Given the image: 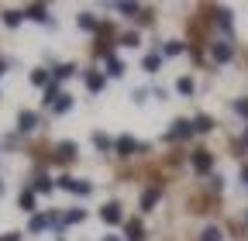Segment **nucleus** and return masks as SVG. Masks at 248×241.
Masks as SVG:
<instances>
[{"label":"nucleus","instance_id":"obj_34","mask_svg":"<svg viewBox=\"0 0 248 241\" xmlns=\"http://www.w3.org/2000/svg\"><path fill=\"white\" fill-rule=\"evenodd\" d=\"M234 114L248 120V97H238V100H234Z\"/></svg>","mask_w":248,"mask_h":241},{"label":"nucleus","instance_id":"obj_30","mask_svg":"<svg viewBox=\"0 0 248 241\" xmlns=\"http://www.w3.org/2000/svg\"><path fill=\"white\" fill-rule=\"evenodd\" d=\"M114 11L124 14V17H138L141 14V4H114Z\"/></svg>","mask_w":248,"mask_h":241},{"label":"nucleus","instance_id":"obj_31","mask_svg":"<svg viewBox=\"0 0 248 241\" xmlns=\"http://www.w3.org/2000/svg\"><path fill=\"white\" fill-rule=\"evenodd\" d=\"M124 76V62H121V59H110V62H107V79H121Z\"/></svg>","mask_w":248,"mask_h":241},{"label":"nucleus","instance_id":"obj_12","mask_svg":"<svg viewBox=\"0 0 248 241\" xmlns=\"http://www.w3.org/2000/svg\"><path fill=\"white\" fill-rule=\"evenodd\" d=\"M214 21H217V28L228 35V42H231V31H234V21H231V11L228 7H214Z\"/></svg>","mask_w":248,"mask_h":241},{"label":"nucleus","instance_id":"obj_16","mask_svg":"<svg viewBox=\"0 0 248 241\" xmlns=\"http://www.w3.org/2000/svg\"><path fill=\"white\" fill-rule=\"evenodd\" d=\"M73 104H76V97H73V93H62V97H59V100L52 104V114H55V117L69 114V110H73Z\"/></svg>","mask_w":248,"mask_h":241},{"label":"nucleus","instance_id":"obj_26","mask_svg":"<svg viewBox=\"0 0 248 241\" xmlns=\"http://www.w3.org/2000/svg\"><path fill=\"white\" fill-rule=\"evenodd\" d=\"M52 186H55V183H52V179H48L45 172H38V176H35V183H31V190H35V196H38V193H52Z\"/></svg>","mask_w":248,"mask_h":241},{"label":"nucleus","instance_id":"obj_4","mask_svg":"<svg viewBox=\"0 0 248 241\" xmlns=\"http://www.w3.org/2000/svg\"><path fill=\"white\" fill-rule=\"evenodd\" d=\"M231 59H234V45H231L228 38L210 42V62H214V66H224V62H231Z\"/></svg>","mask_w":248,"mask_h":241},{"label":"nucleus","instance_id":"obj_41","mask_svg":"<svg viewBox=\"0 0 248 241\" xmlns=\"http://www.w3.org/2000/svg\"><path fill=\"white\" fill-rule=\"evenodd\" d=\"M11 62H7V59H0V76H4V69H7Z\"/></svg>","mask_w":248,"mask_h":241},{"label":"nucleus","instance_id":"obj_45","mask_svg":"<svg viewBox=\"0 0 248 241\" xmlns=\"http://www.w3.org/2000/svg\"><path fill=\"white\" fill-rule=\"evenodd\" d=\"M59 241H66V238H59Z\"/></svg>","mask_w":248,"mask_h":241},{"label":"nucleus","instance_id":"obj_23","mask_svg":"<svg viewBox=\"0 0 248 241\" xmlns=\"http://www.w3.org/2000/svg\"><path fill=\"white\" fill-rule=\"evenodd\" d=\"M176 93H183V97H193V93H197V83H193V76H179V79H176Z\"/></svg>","mask_w":248,"mask_h":241},{"label":"nucleus","instance_id":"obj_36","mask_svg":"<svg viewBox=\"0 0 248 241\" xmlns=\"http://www.w3.org/2000/svg\"><path fill=\"white\" fill-rule=\"evenodd\" d=\"M152 97L159 100V104H166V100H169V90H166V86H155V90H152Z\"/></svg>","mask_w":248,"mask_h":241},{"label":"nucleus","instance_id":"obj_22","mask_svg":"<svg viewBox=\"0 0 248 241\" xmlns=\"http://www.w3.org/2000/svg\"><path fill=\"white\" fill-rule=\"evenodd\" d=\"M83 221H86V210H83V207H73V210H66V214H62V227L83 224Z\"/></svg>","mask_w":248,"mask_h":241},{"label":"nucleus","instance_id":"obj_37","mask_svg":"<svg viewBox=\"0 0 248 241\" xmlns=\"http://www.w3.org/2000/svg\"><path fill=\"white\" fill-rule=\"evenodd\" d=\"M135 21H138V24H152V11H148V7H141V14H138Z\"/></svg>","mask_w":248,"mask_h":241},{"label":"nucleus","instance_id":"obj_18","mask_svg":"<svg viewBox=\"0 0 248 241\" xmlns=\"http://www.w3.org/2000/svg\"><path fill=\"white\" fill-rule=\"evenodd\" d=\"M17 207L24 210V214H35V190H31V186L17 193Z\"/></svg>","mask_w":248,"mask_h":241},{"label":"nucleus","instance_id":"obj_44","mask_svg":"<svg viewBox=\"0 0 248 241\" xmlns=\"http://www.w3.org/2000/svg\"><path fill=\"white\" fill-rule=\"evenodd\" d=\"M245 224H248V214H245Z\"/></svg>","mask_w":248,"mask_h":241},{"label":"nucleus","instance_id":"obj_5","mask_svg":"<svg viewBox=\"0 0 248 241\" xmlns=\"http://www.w3.org/2000/svg\"><path fill=\"white\" fill-rule=\"evenodd\" d=\"M162 183H148V190L141 193V200H138V210H141V214H148V210H155V203H159L162 200Z\"/></svg>","mask_w":248,"mask_h":241},{"label":"nucleus","instance_id":"obj_10","mask_svg":"<svg viewBox=\"0 0 248 241\" xmlns=\"http://www.w3.org/2000/svg\"><path fill=\"white\" fill-rule=\"evenodd\" d=\"M100 221L110 224V227H114V224H124V214H121V203H117V200H110V203L100 207Z\"/></svg>","mask_w":248,"mask_h":241},{"label":"nucleus","instance_id":"obj_28","mask_svg":"<svg viewBox=\"0 0 248 241\" xmlns=\"http://www.w3.org/2000/svg\"><path fill=\"white\" fill-rule=\"evenodd\" d=\"M73 196H90L93 193V183H90V179H76L73 176V190H69Z\"/></svg>","mask_w":248,"mask_h":241},{"label":"nucleus","instance_id":"obj_24","mask_svg":"<svg viewBox=\"0 0 248 241\" xmlns=\"http://www.w3.org/2000/svg\"><path fill=\"white\" fill-rule=\"evenodd\" d=\"M117 45H121V48H138V45H141V35H138V31H121V35H117Z\"/></svg>","mask_w":248,"mask_h":241},{"label":"nucleus","instance_id":"obj_20","mask_svg":"<svg viewBox=\"0 0 248 241\" xmlns=\"http://www.w3.org/2000/svg\"><path fill=\"white\" fill-rule=\"evenodd\" d=\"M186 48H190V45H186V42H179V38H172V42H166V45H162V59H176V55H183Z\"/></svg>","mask_w":248,"mask_h":241},{"label":"nucleus","instance_id":"obj_7","mask_svg":"<svg viewBox=\"0 0 248 241\" xmlns=\"http://www.w3.org/2000/svg\"><path fill=\"white\" fill-rule=\"evenodd\" d=\"M138 152V141L131 138V135H121V138H114V155L117 159H131Z\"/></svg>","mask_w":248,"mask_h":241},{"label":"nucleus","instance_id":"obj_2","mask_svg":"<svg viewBox=\"0 0 248 241\" xmlns=\"http://www.w3.org/2000/svg\"><path fill=\"white\" fill-rule=\"evenodd\" d=\"M48 227H59L62 231V217L59 214H31V221H28V231L31 234H42Z\"/></svg>","mask_w":248,"mask_h":241},{"label":"nucleus","instance_id":"obj_8","mask_svg":"<svg viewBox=\"0 0 248 241\" xmlns=\"http://www.w3.org/2000/svg\"><path fill=\"white\" fill-rule=\"evenodd\" d=\"M124 241H145V224L141 217H124Z\"/></svg>","mask_w":248,"mask_h":241},{"label":"nucleus","instance_id":"obj_6","mask_svg":"<svg viewBox=\"0 0 248 241\" xmlns=\"http://www.w3.org/2000/svg\"><path fill=\"white\" fill-rule=\"evenodd\" d=\"M83 83H86V93H104L107 73H100V69H86V73H83Z\"/></svg>","mask_w":248,"mask_h":241},{"label":"nucleus","instance_id":"obj_32","mask_svg":"<svg viewBox=\"0 0 248 241\" xmlns=\"http://www.w3.org/2000/svg\"><path fill=\"white\" fill-rule=\"evenodd\" d=\"M207 186H210L214 193H221V190H224V176H221V172H210V176H207Z\"/></svg>","mask_w":248,"mask_h":241},{"label":"nucleus","instance_id":"obj_3","mask_svg":"<svg viewBox=\"0 0 248 241\" xmlns=\"http://www.w3.org/2000/svg\"><path fill=\"white\" fill-rule=\"evenodd\" d=\"M190 166H193L197 176H210L214 172V152L210 148H197V152L190 155Z\"/></svg>","mask_w":248,"mask_h":241},{"label":"nucleus","instance_id":"obj_14","mask_svg":"<svg viewBox=\"0 0 248 241\" xmlns=\"http://www.w3.org/2000/svg\"><path fill=\"white\" fill-rule=\"evenodd\" d=\"M162 62H166V59H162V52H148V55L141 59V69H145L148 76H155V73L162 69Z\"/></svg>","mask_w":248,"mask_h":241},{"label":"nucleus","instance_id":"obj_29","mask_svg":"<svg viewBox=\"0 0 248 241\" xmlns=\"http://www.w3.org/2000/svg\"><path fill=\"white\" fill-rule=\"evenodd\" d=\"M200 241H224V231L217 227V224H207V227L200 231Z\"/></svg>","mask_w":248,"mask_h":241},{"label":"nucleus","instance_id":"obj_38","mask_svg":"<svg viewBox=\"0 0 248 241\" xmlns=\"http://www.w3.org/2000/svg\"><path fill=\"white\" fill-rule=\"evenodd\" d=\"M0 241H21V231H7V234H0Z\"/></svg>","mask_w":248,"mask_h":241},{"label":"nucleus","instance_id":"obj_25","mask_svg":"<svg viewBox=\"0 0 248 241\" xmlns=\"http://www.w3.org/2000/svg\"><path fill=\"white\" fill-rule=\"evenodd\" d=\"M76 24L83 28V31H93V35H97V31H100V21H97V17H93V14H86V11H83V14L76 17Z\"/></svg>","mask_w":248,"mask_h":241},{"label":"nucleus","instance_id":"obj_19","mask_svg":"<svg viewBox=\"0 0 248 241\" xmlns=\"http://www.w3.org/2000/svg\"><path fill=\"white\" fill-rule=\"evenodd\" d=\"M93 148H97V152H114V138L110 135H104V131H93Z\"/></svg>","mask_w":248,"mask_h":241},{"label":"nucleus","instance_id":"obj_11","mask_svg":"<svg viewBox=\"0 0 248 241\" xmlns=\"http://www.w3.org/2000/svg\"><path fill=\"white\" fill-rule=\"evenodd\" d=\"M38 120H42V117H38L35 110H21V114H17V131H21V135H31V131L38 128Z\"/></svg>","mask_w":248,"mask_h":241},{"label":"nucleus","instance_id":"obj_33","mask_svg":"<svg viewBox=\"0 0 248 241\" xmlns=\"http://www.w3.org/2000/svg\"><path fill=\"white\" fill-rule=\"evenodd\" d=\"M21 21H24V11H7V14H4V24H7V28H17Z\"/></svg>","mask_w":248,"mask_h":241},{"label":"nucleus","instance_id":"obj_42","mask_svg":"<svg viewBox=\"0 0 248 241\" xmlns=\"http://www.w3.org/2000/svg\"><path fill=\"white\" fill-rule=\"evenodd\" d=\"M104 241H121V238H114V234H110V238H104Z\"/></svg>","mask_w":248,"mask_h":241},{"label":"nucleus","instance_id":"obj_15","mask_svg":"<svg viewBox=\"0 0 248 241\" xmlns=\"http://www.w3.org/2000/svg\"><path fill=\"white\" fill-rule=\"evenodd\" d=\"M214 128H217V120H214L210 114H197V117H193V131H197V135H210Z\"/></svg>","mask_w":248,"mask_h":241},{"label":"nucleus","instance_id":"obj_40","mask_svg":"<svg viewBox=\"0 0 248 241\" xmlns=\"http://www.w3.org/2000/svg\"><path fill=\"white\" fill-rule=\"evenodd\" d=\"M241 179H245V183H248V162L241 166Z\"/></svg>","mask_w":248,"mask_h":241},{"label":"nucleus","instance_id":"obj_17","mask_svg":"<svg viewBox=\"0 0 248 241\" xmlns=\"http://www.w3.org/2000/svg\"><path fill=\"white\" fill-rule=\"evenodd\" d=\"M76 73H79V66H76V62H62V66H55V69H52V79H55V83H62V79H69V76H76Z\"/></svg>","mask_w":248,"mask_h":241},{"label":"nucleus","instance_id":"obj_39","mask_svg":"<svg viewBox=\"0 0 248 241\" xmlns=\"http://www.w3.org/2000/svg\"><path fill=\"white\" fill-rule=\"evenodd\" d=\"M241 145L248 148V124H245V131H241Z\"/></svg>","mask_w":248,"mask_h":241},{"label":"nucleus","instance_id":"obj_21","mask_svg":"<svg viewBox=\"0 0 248 241\" xmlns=\"http://www.w3.org/2000/svg\"><path fill=\"white\" fill-rule=\"evenodd\" d=\"M59 86H62V83H55V79H52V83L42 90V104H45V107H52V104L62 97V90H59Z\"/></svg>","mask_w":248,"mask_h":241},{"label":"nucleus","instance_id":"obj_9","mask_svg":"<svg viewBox=\"0 0 248 241\" xmlns=\"http://www.w3.org/2000/svg\"><path fill=\"white\" fill-rule=\"evenodd\" d=\"M73 159H79V145L76 141H59L55 145V162H73Z\"/></svg>","mask_w":248,"mask_h":241},{"label":"nucleus","instance_id":"obj_27","mask_svg":"<svg viewBox=\"0 0 248 241\" xmlns=\"http://www.w3.org/2000/svg\"><path fill=\"white\" fill-rule=\"evenodd\" d=\"M52 83V69H31V86H48Z\"/></svg>","mask_w":248,"mask_h":241},{"label":"nucleus","instance_id":"obj_43","mask_svg":"<svg viewBox=\"0 0 248 241\" xmlns=\"http://www.w3.org/2000/svg\"><path fill=\"white\" fill-rule=\"evenodd\" d=\"M0 193H4V183H0Z\"/></svg>","mask_w":248,"mask_h":241},{"label":"nucleus","instance_id":"obj_13","mask_svg":"<svg viewBox=\"0 0 248 241\" xmlns=\"http://www.w3.org/2000/svg\"><path fill=\"white\" fill-rule=\"evenodd\" d=\"M24 17H31V21H38V24H55L52 17H48V7L45 4H31V7H24Z\"/></svg>","mask_w":248,"mask_h":241},{"label":"nucleus","instance_id":"obj_35","mask_svg":"<svg viewBox=\"0 0 248 241\" xmlns=\"http://www.w3.org/2000/svg\"><path fill=\"white\" fill-rule=\"evenodd\" d=\"M145 97H148L145 86H135V90H131V100H135V104H145Z\"/></svg>","mask_w":248,"mask_h":241},{"label":"nucleus","instance_id":"obj_1","mask_svg":"<svg viewBox=\"0 0 248 241\" xmlns=\"http://www.w3.org/2000/svg\"><path fill=\"white\" fill-rule=\"evenodd\" d=\"M197 131H193V120H186V117H176L172 124H169V131L162 135V141L166 145H176V141H190Z\"/></svg>","mask_w":248,"mask_h":241}]
</instances>
